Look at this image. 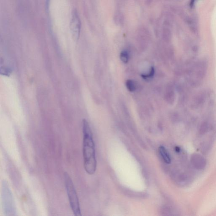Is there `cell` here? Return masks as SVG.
Segmentation results:
<instances>
[{
    "mask_svg": "<svg viewBox=\"0 0 216 216\" xmlns=\"http://www.w3.org/2000/svg\"><path fill=\"white\" fill-rule=\"evenodd\" d=\"M175 150L177 152H179L180 151V149L179 147H177L175 148Z\"/></svg>",
    "mask_w": 216,
    "mask_h": 216,
    "instance_id": "8fae6325",
    "label": "cell"
},
{
    "mask_svg": "<svg viewBox=\"0 0 216 216\" xmlns=\"http://www.w3.org/2000/svg\"><path fill=\"white\" fill-rule=\"evenodd\" d=\"M158 150L160 155L162 157L164 162L167 164H170L171 163V157L165 147L163 146H160Z\"/></svg>",
    "mask_w": 216,
    "mask_h": 216,
    "instance_id": "8992f818",
    "label": "cell"
},
{
    "mask_svg": "<svg viewBox=\"0 0 216 216\" xmlns=\"http://www.w3.org/2000/svg\"><path fill=\"white\" fill-rule=\"evenodd\" d=\"M126 86L129 91L130 92H134L136 90L135 84L132 80H128L126 82Z\"/></svg>",
    "mask_w": 216,
    "mask_h": 216,
    "instance_id": "52a82bcc",
    "label": "cell"
},
{
    "mask_svg": "<svg viewBox=\"0 0 216 216\" xmlns=\"http://www.w3.org/2000/svg\"><path fill=\"white\" fill-rule=\"evenodd\" d=\"M3 206H4L5 213L6 215H14L15 213V204L12 193L6 182H3Z\"/></svg>",
    "mask_w": 216,
    "mask_h": 216,
    "instance_id": "3957f363",
    "label": "cell"
},
{
    "mask_svg": "<svg viewBox=\"0 0 216 216\" xmlns=\"http://www.w3.org/2000/svg\"><path fill=\"white\" fill-rule=\"evenodd\" d=\"M155 73L154 68L152 67L150 69V72L148 75H142L141 77L145 79H148L153 77Z\"/></svg>",
    "mask_w": 216,
    "mask_h": 216,
    "instance_id": "9c48e42d",
    "label": "cell"
},
{
    "mask_svg": "<svg viewBox=\"0 0 216 216\" xmlns=\"http://www.w3.org/2000/svg\"><path fill=\"white\" fill-rule=\"evenodd\" d=\"M120 58L123 63H127L129 60V55L127 52L123 51L120 53Z\"/></svg>",
    "mask_w": 216,
    "mask_h": 216,
    "instance_id": "ba28073f",
    "label": "cell"
},
{
    "mask_svg": "<svg viewBox=\"0 0 216 216\" xmlns=\"http://www.w3.org/2000/svg\"><path fill=\"white\" fill-rule=\"evenodd\" d=\"M82 131L84 166L86 172L89 175H92L97 168L95 145L90 125L85 119L82 121Z\"/></svg>",
    "mask_w": 216,
    "mask_h": 216,
    "instance_id": "6da1fadb",
    "label": "cell"
},
{
    "mask_svg": "<svg viewBox=\"0 0 216 216\" xmlns=\"http://www.w3.org/2000/svg\"><path fill=\"white\" fill-rule=\"evenodd\" d=\"M195 2V0H191V3H190V6L191 7H193L194 6Z\"/></svg>",
    "mask_w": 216,
    "mask_h": 216,
    "instance_id": "30bf717a",
    "label": "cell"
},
{
    "mask_svg": "<svg viewBox=\"0 0 216 216\" xmlns=\"http://www.w3.org/2000/svg\"><path fill=\"white\" fill-rule=\"evenodd\" d=\"M81 23L77 10H74L72 13L70 22V29L73 36L78 39L80 35Z\"/></svg>",
    "mask_w": 216,
    "mask_h": 216,
    "instance_id": "277c9868",
    "label": "cell"
},
{
    "mask_svg": "<svg viewBox=\"0 0 216 216\" xmlns=\"http://www.w3.org/2000/svg\"><path fill=\"white\" fill-rule=\"evenodd\" d=\"M192 163L194 166L197 168H202L206 165V161L202 156L199 155L195 154L192 156Z\"/></svg>",
    "mask_w": 216,
    "mask_h": 216,
    "instance_id": "5b68a950",
    "label": "cell"
},
{
    "mask_svg": "<svg viewBox=\"0 0 216 216\" xmlns=\"http://www.w3.org/2000/svg\"><path fill=\"white\" fill-rule=\"evenodd\" d=\"M64 179L65 190L68 197L71 209L75 216H81L79 198L71 178L68 173H64Z\"/></svg>",
    "mask_w": 216,
    "mask_h": 216,
    "instance_id": "7a4b0ae2",
    "label": "cell"
}]
</instances>
